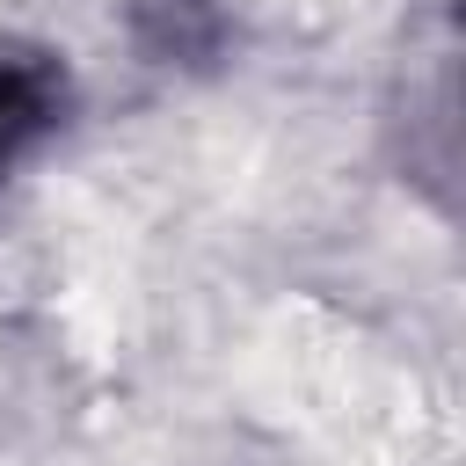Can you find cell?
Here are the masks:
<instances>
[{
	"mask_svg": "<svg viewBox=\"0 0 466 466\" xmlns=\"http://www.w3.org/2000/svg\"><path fill=\"white\" fill-rule=\"evenodd\" d=\"M44 124H51V80H44L36 66L0 58V167H7Z\"/></svg>",
	"mask_w": 466,
	"mask_h": 466,
	"instance_id": "cell-1",
	"label": "cell"
}]
</instances>
